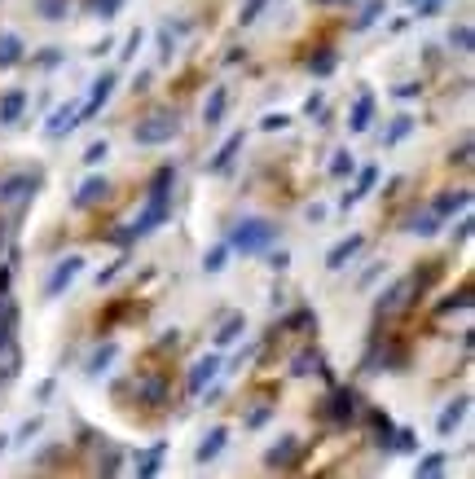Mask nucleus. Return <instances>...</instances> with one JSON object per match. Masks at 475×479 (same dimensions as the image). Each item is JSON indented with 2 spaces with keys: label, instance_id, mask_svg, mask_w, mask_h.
<instances>
[{
  "label": "nucleus",
  "instance_id": "obj_48",
  "mask_svg": "<svg viewBox=\"0 0 475 479\" xmlns=\"http://www.w3.org/2000/svg\"><path fill=\"white\" fill-rule=\"evenodd\" d=\"M119 269H123V259H114L110 269H102V273H97V286H110L114 277H119Z\"/></svg>",
  "mask_w": 475,
  "mask_h": 479
},
{
  "label": "nucleus",
  "instance_id": "obj_29",
  "mask_svg": "<svg viewBox=\"0 0 475 479\" xmlns=\"http://www.w3.org/2000/svg\"><path fill=\"white\" fill-rule=\"evenodd\" d=\"M114 356H119V348H114V343H106V348H97V352L88 356V365H84V374H88V378H97V374H102V370L110 365Z\"/></svg>",
  "mask_w": 475,
  "mask_h": 479
},
{
  "label": "nucleus",
  "instance_id": "obj_57",
  "mask_svg": "<svg viewBox=\"0 0 475 479\" xmlns=\"http://www.w3.org/2000/svg\"><path fill=\"white\" fill-rule=\"evenodd\" d=\"M321 5H348V0H321Z\"/></svg>",
  "mask_w": 475,
  "mask_h": 479
},
{
  "label": "nucleus",
  "instance_id": "obj_30",
  "mask_svg": "<svg viewBox=\"0 0 475 479\" xmlns=\"http://www.w3.org/2000/svg\"><path fill=\"white\" fill-rule=\"evenodd\" d=\"M383 9H387V5H383V0H366V9H361V13H356V22H352V31H370L374 22H379V18H383Z\"/></svg>",
  "mask_w": 475,
  "mask_h": 479
},
{
  "label": "nucleus",
  "instance_id": "obj_15",
  "mask_svg": "<svg viewBox=\"0 0 475 479\" xmlns=\"http://www.w3.org/2000/svg\"><path fill=\"white\" fill-rule=\"evenodd\" d=\"M79 123V106L75 102H67V106H58L53 114H48V123H44V132L48 137H67V132Z\"/></svg>",
  "mask_w": 475,
  "mask_h": 479
},
{
  "label": "nucleus",
  "instance_id": "obj_34",
  "mask_svg": "<svg viewBox=\"0 0 475 479\" xmlns=\"http://www.w3.org/2000/svg\"><path fill=\"white\" fill-rule=\"evenodd\" d=\"M370 422H374V436H379V444H383V449L392 453V436H396V426H392V418L383 414V409H374V418H370Z\"/></svg>",
  "mask_w": 475,
  "mask_h": 479
},
{
  "label": "nucleus",
  "instance_id": "obj_52",
  "mask_svg": "<svg viewBox=\"0 0 475 479\" xmlns=\"http://www.w3.org/2000/svg\"><path fill=\"white\" fill-rule=\"evenodd\" d=\"M176 343H181V335H176V330H168V335L159 339V352H176Z\"/></svg>",
  "mask_w": 475,
  "mask_h": 479
},
{
  "label": "nucleus",
  "instance_id": "obj_38",
  "mask_svg": "<svg viewBox=\"0 0 475 479\" xmlns=\"http://www.w3.org/2000/svg\"><path fill=\"white\" fill-rule=\"evenodd\" d=\"M304 325H317V317H313V308H300V312H290V317L282 321V330H304Z\"/></svg>",
  "mask_w": 475,
  "mask_h": 479
},
{
  "label": "nucleus",
  "instance_id": "obj_8",
  "mask_svg": "<svg viewBox=\"0 0 475 479\" xmlns=\"http://www.w3.org/2000/svg\"><path fill=\"white\" fill-rule=\"evenodd\" d=\"M79 269H84V255H67V259H62L58 269H53V277H48V286H44L48 299H58V295L75 282V273H79Z\"/></svg>",
  "mask_w": 475,
  "mask_h": 479
},
{
  "label": "nucleus",
  "instance_id": "obj_47",
  "mask_svg": "<svg viewBox=\"0 0 475 479\" xmlns=\"http://www.w3.org/2000/svg\"><path fill=\"white\" fill-rule=\"evenodd\" d=\"M260 128H265V132H277V128H290V114H265V119H260Z\"/></svg>",
  "mask_w": 475,
  "mask_h": 479
},
{
  "label": "nucleus",
  "instance_id": "obj_25",
  "mask_svg": "<svg viewBox=\"0 0 475 479\" xmlns=\"http://www.w3.org/2000/svg\"><path fill=\"white\" fill-rule=\"evenodd\" d=\"M225 110H229V93L216 88V93L207 97V106H203V123H207V128H216V123L225 119Z\"/></svg>",
  "mask_w": 475,
  "mask_h": 479
},
{
  "label": "nucleus",
  "instance_id": "obj_2",
  "mask_svg": "<svg viewBox=\"0 0 475 479\" xmlns=\"http://www.w3.org/2000/svg\"><path fill=\"white\" fill-rule=\"evenodd\" d=\"M277 238V229L273 220L265 216H242L234 229H229V251H238V255H260V251H269Z\"/></svg>",
  "mask_w": 475,
  "mask_h": 479
},
{
  "label": "nucleus",
  "instance_id": "obj_55",
  "mask_svg": "<svg viewBox=\"0 0 475 479\" xmlns=\"http://www.w3.org/2000/svg\"><path fill=\"white\" fill-rule=\"evenodd\" d=\"M457 163H471V137H467L462 145H457Z\"/></svg>",
  "mask_w": 475,
  "mask_h": 479
},
{
  "label": "nucleus",
  "instance_id": "obj_43",
  "mask_svg": "<svg viewBox=\"0 0 475 479\" xmlns=\"http://www.w3.org/2000/svg\"><path fill=\"white\" fill-rule=\"evenodd\" d=\"M58 62H62V48H40V53H36V66H40V71H53Z\"/></svg>",
  "mask_w": 475,
  "mask_h": 479
},
{
  "label": "nucleus",
  "instance_id": "obj_35",
  "mask_svg": "<svg viewBox=\"0 0 475 479\" xmlns=\"http://www.w3.org/2000/svg\"><path fill=\"white\" fill-rule=\"evenodd\" d=\"M225 259H229V242H216L211 251L203 255V273H220L225 269Z\"/></svg>",
  "mask_w": 475,
  "mask_h": 479
},
{
  "label": "nucleus",
  "instance_id": "obj_12",
  "mask_svg": "<svg viewBox=\"0 0 475 479\" xmlns=\"http://www.w3.org/2000/svg\"><path fill=\"white\" fill-rule=\"evenodd\" d=\"M238 150H242V132H234V137H229V141L220 145V150H216V154L207 158V172H211V176H225L229 168H234V158H238Z\"/></svg>",
  "mask_w": 475,
  "mask_h": 479
},
{
  "label": "nucleus",
  "instance_id": "obj_10",
  "mask_svg": "<svg viewBox=\"0 0 475 479\" xmlns=\"http://www.w3.org/2000/svg\"><path fill=\"white\" fill-rule=\"evenodd\" d=\"M216 374H220V352H211V356H203V360H194V370H189V378H185V387H189L194 396H203V387H207Z\"/></svg>",
  "mask_w": 475,
  "mask_h": 479
},
{
  "label": "nucleus",
  "instance_id": "obj_33",
  "mask_svg": "<svg viewBox=\"0 0 475 479\" xmlns=\"http://www.w3.org/2000/svg\"><path fill=\"white\" fill-rule=\"evenodd\" d=\"M36 13L48 22H58V18H67L71 13V0H36Z\"/></svg>",
  "mask_w": 475,
  "mask_h": 479
},
{
  "label": "nucleus",
  "instance_id": "obj_51",
  "mask_svg": "<svg viewBox=\"0 0 475 479\" xmlns=\"http://www.w3.org/2000/svg\"><path fill=\"white\" fill-rule=\"evenodd\" d=\"M396 97H401V102H414V97H422V84H401Z\"/></svg>",
  "mask_w": 475,
  "mask_h": 479
},
{
  "label": "nucleus",
  "instance_id": "obj_17",
  "mask_svg": "<svg viewBox=\"0 0 475 479\" xmlns=\"http://www.w3.org/2000/svg\"><path fill=\"white\" fill-rule=\"evenodd\" d=\"M225 444H229V426H211V431L203 436V444H199V461H211V457H220L225 453Z\"/></svg>",
  "mask_w": 475,
  "mask_h": 479
},
{
  "label": "nucleus",
  "instance_id": "obj_59",
  "mask_svg": "<svg viewBox=\"0 0 475 479\" xmlns=\"http://www.w3.org/2000/svg\"><path fill=\"white\" fill-rule=\"evenodd\" d=\"M0 449H5V440H0Z\"/></svg>",
  "mask_w": 475,
  "mask_h": 479
},
{
  "label": "nucleus",
  "instance_id": "obj_37",
  "mask_svg": "<svg viewBox=\"0 0 475 479\" xmlns=\"http://www.w3.org/2000/svg\"><path fill=\"white\" fill-rule=\"evenodd\" d=\"M445 453H427V457H422L418 461V479H431V475H440V471H445Z\"/></svg>",
  "mask_w": 475,
  "mask_h": 479
},
{
  "label": "nucleus",
  "instance_id": "obj_58",
  "mask_svg": "<svg viewBox=\"0 0 475 479\" xmlns=\"http://www.w3.org/2000/svg\"><path fill=\"white\" fill-rule=\"evenodd\" d=\"M0 234H5V224H0ZM0 242H5V238H0Z\"/></svg>",
  "mask_w": 475,
  "mask_h": 479
},
{
  "label": "nucleus",
  "instance_id": "obj_13",
  "mask_svg": "<svg viewBox=\"0 0 475 479\" xmlns=\"http://www.w3.org/2000/svg\"><path fill=\"white\" fill-rule=\"evenodd\" d=\"M168 396V378L163 374H141L137 378V405H163Z\"/></svg>",
  "mask_w": 475,
  "mask_h": 479
},
{
  "label": "nucleus",
  "instance_id": "obj_21",
  "mask_svg": "<svg viewBox=\"0 0 475 479\" xmlns=\"http://www.w3.org/2000/svg\"><path fill=\"white\" fill-rule=\"evenodd\" d=\"M467 207H471V189H457V194H440L431 211L445 220V216H453V211H467Z\"/></svg>",
  "mask_w": 475,
  "mask_h": 479
},
{
  "label": "nucleus",
  "instance_id": "obj_7",
  "mask_svg": "<svg viewBox=\"0 0 475 479\" xmlns=\"http://www.w3.org/2000/svg\"><path fill=\"white\" fill-rule=\"evenodd\" d=\"M300 457H304L300 436H282V440H277L273 449L265 453V466H273V471H290V466H300Z\"/></svg>",
  "mask_w": 475,
  "mask_h": 479
},
{
  "label": "nucleus",
  "instance_id": "obj_5",
  "mask_svg": "<svg viewBox=\"0 0 475 479\" xmlns=\"http://www.w3.org/2000/svg\"><path fill=\"white\" fill-rule=\"evenodd\" d=\"M418 295H422V290H418L414 277H401V282H392V286L379 295V304H374V308H379V317H401V312L414 304Z\"/></svg>",
  "mask_w": 475,
  "mask_h": 479
},
{
  "label": "nucleus",
  "instance_id": "obj_32",
  "mask_svg": "<svg viewBox=\"0 0 475 479\" xmlns=\"http://www.w3.org/2000/svg\"><path fill=\"white\" fill-rule=\"evenodd\" d=\"M409 132H414V119H409V114H396V119H392V128H387V137H383V145L392 150V145H401Z\"/></svg>",
  "mask_w": 475,
  "mask_h": 479
},
{
  "label": "nucleus",
  "instance_id": "obj_28",
  "mask_svg": "<svg viewBox=\"0 0 475 479\" xmlns=\"http://www.w3.org/2000/svg\"><path fill=\"white\" fill-rule=\"evenodd\" d=\"M163 453H168V444H163V440H159V444H150V449H145V457L137 461V475H141V479H150V475L159 471V461H163Z\"/></svg>",
  "mask_w": 475,
  "mask_h": 479
},
{
  "label": "nucleus",
  "instance_id": "obj_44",
  "mask_svg": "<svg viewBox=\"0 0 475 479\" xmlns=\"http://www.w3.org/2000/svg\"><path fill=\"white\" fill-rule=\"evenodd\" d=\"M304 114H308V119H321V114H326V97H321V93H313V97L304 102Z\"/></svg>",
  "mask_w": 475,
  "mask_h": 479
},
{
  "label": "nucleus",
  "instance_id": "obj_54",
  "mask_svg": "<svg viewBox=\"0 0 475 479\" xmlns=\"http://www.w3.org/2000/svg\"><path fill=\"white\" fill-rule=\"evenodd\" d=\"M471 238V220L462 216V220H457V229H453V242H467Z\"/></svg>",
  "mask_w": 475,
  "mask_h": 479
},
{
  "label": "nucleus",
  "instance_id": "obj_24",
  "mask_svg": "<svg viewBox=\"0 0 475 479\" xmlns=\"http://www.w3.org/2000/svg\"><path fill=\"white\" fill-rule=\"evenodd\" d=\"M313 370H321V352L313 348V343H304V352L290 360V378H304V374H313Z\"/></svg>",
  "mask_w": 475,
  "mask_h": 479
},
{
  "label": "nucleus",
  "instance_id": "obj_46",
  "mask_svg": "<svg viewBox=\"0 0 475 479\" xmlns=\"http://www.w3.org/2000/svg\"><path fill=\"white\" fill-rule=\"evenodd\" d=\"M119 466H123V453H119V449H106V453H102V471H106V475H114Z\"/></svg>",
  "mask_w": 475,
  "mask_h": 479
},
{
  "label": "nucleus",
  "instance_id": "obj_42",
  "mask_svg": "<svg viewBox=\"0 0 475 479\" xmlns=\"http://www.w3.org/2000/svg\"><path fill=\"white\" fill-rule=\"evenodd\" d=\"M88 9H93V13H102V18H114V13L123 9V0H88Z\"/></svg>",
  "mask_w": 475,
  "mask_h": 479
},
{
  "label": "nucleus",
  "instance_id": "obj_41",
  "mask_svg": "<svg viewBox=\"0 0 475 479\" xmlns=\"http://www.w3.org/2000/svg\"><path fill=\"white\" fill-rule=\"evenodd\" d=\"M265 5H269V0H247V5H242V13H238V22H242V27H251V22L260 18V9H265Z\"/></svg>",
  "mask_w": 475,
  "mask_h": 479
},
{
  "label": "nucleus",
  "instance_id": "obj_18",
  "mask_svg": "<svg viewBox=\"0 0 475 479\" xmlns=\"http://www.w3.org/2000/svg\"><path fill=\"white\" fill-rule=\"evenodd\" d=\"M361 246H366V238H361V234H352L348 242H339V246H335V251H330V255H326V269H330V273H339V269H343V264H348V259H352L356 251H361Z\"/></svg>",
  "mask_w": 475,
  "mask_h": 479
},
{
  "label": "nucleus",
  "instance_id": "obj_27",
  "mask_svg": "<svg viewBox=\"0 0 475 479\" xmlns=\"http://www.w3.org/2000/svg\"><path fill=\"white\" fill-rule=\"evenodd\" d=\"M242 330H247V317H242V312H234V317H229V321L216 330V339H211V343H216V348H229V343H234Z\"/></svg>",
  "mask_w": 475,
  "mask_h": 479
},
{
  "label": "nucleus",
  "instance_id": "obj_20",
  "mask_svg": "<svg viewBox=\"0 0 475 479\" xmlns=\"http://www.w3.org/2000/svg\"><path fill=\"white\" fill-rule=\"evenodd\" d=\"M370 119H374V97L361 93V97H356V106H352V114H348V132H366Z\"/></svg>",
  "mask_w": 475,
  "mask_h": 479
},
{
  "label": "nucleus",
  "instance_id": "obj_16",
  "mask_svg": "<svg viewBox=\"0 0 475 479\" xmlns=\"http://www.w3.org/2000/svg\"><path fill=\"white\" fill-rule=\"evenodd\" d=\"M106 194H110V185H106V180H102V176H88L84 185L75 189V207H79V211H88V207H97V203H102Z\"/></svg>",
  "mask_w": 475,
  "mask_h": 479
},
{
  "label": "nucleus",
  "instance_id": "obj_11",
  "mask_svg": "<svg viewBox=\"0 0 475 479\" xmlns=\"http://www.w3.org/2000/svg\"><path fill=\"white\" fill-rule=\"evenodd\" d=\"M374 185H379V168H374V163H361V168H356V189H348V194H343V211H348V207H356V198H366Z\"/></svg>",
  "mask_w": 475,
  "mask_h": 479
},
{
  "label": "nucleus",
  "instance_id": "obj_50",
  "mask_svg": "<svg viewBox=\"0 0 475 479\" xmlns=\"http://www.w3.org/2000/svg\"><path fill=\"white\" fill-rule=\"evenodd\" d=\"M137 44H141V31H133V36L123 40V53H119V62H128V58H133V53H137Z\"/></svg>",
  "mask_w": 475,
  "mask_h": 479
},
{
  "label": "nucleus",
  "instance_id": "obj_6",
  "mask_svg": "<svg viewBox=\"0 0 475 479\" xmlns=\"http://www.w3.org/2000/svg\"><path fill=\"white\" fill-rule=\"evenodd\" d=\"M40 185H44V172H18V176H5V180H0V203L22 207Z\"/></svg>",
  "mask_w": 475,
  "mask_h": 479
},
{
  "label": "nucleus",
  "instance_id": "obj_56",
  "mask_svg": "<svg viewBox=\"0 0 475 479\" xmlns=\"http://www.w3.org/2000/svg\"><path fill=\"white\" fill-rule=\"evenodd\" d=\"M9 290V269H0V295Z\"/></svg>",
  "mask_w": 475,
  "mask_h": 479
},
{
  "label": "nucleus",
  "instance_id": "obj_36",
  "mask_svg": "<svg viewBox=\"0 0 475 479\" xmlns=\"http://www.w3.org/2000/svg\"><path fill=\"white\" fill-rule=\"evenodd\" d=\"M449 48H457V53H471V48H475L471 27H449Z\"/></svg>",
  "mask_w": 475,
  "mask_h": 479
},
{
  "label": "nucleus",
  "instance_id": "obj_45",
  "mask_svg": "<svg viewBox=\"0 0 475 479\" xmlns=\"http://www.w3.org/2000/svg\"><path fill=\"white\" fill-rule=\"evenodd\" d=\"M106 154H110V145H106V141H93L88 150H84V163H88V168H93V163H102Z\"/></svg>",
  "mask_w": 475,
  "mask_h": 479
},
{
  "label": "nucleus",
  "instance_id": "obj_19",
  "mask_svg": "<svg viewBox=\"0 0 475 479\" xmlns=\"http://www.w3.org/2000/svg\"><path fill=\"white\" fill-rule=\"evenodd\" d=\"M22 110H27V93L22 88H13V93L0 97V123H18Z\"/></svg>",
  "mask_w": 475,
  "mask_h": 479
},
{
  "label": "nucleus",
  "instance_id": "obj_23",
  "mask_svg": "<svg viewBox=\"0 0 475 479\" xmlns=\"http://www.w3.org/2000/svg\"><path fill=\"white\" fill-rule=\"evenodd\" d=\"M440 229V216L436 211H414V216L405 220V234H418V238H431Z\"/></svg>",
  "mask_w": 475,
  "mask_h": 479
},
{
  "label": "nucleus",
  "instance_id": "obj_53",
  "mask_svg": "<svg viewBox=\"0 0 475 479\" xmlns=\"http://www.w3.org/2000/svg\"><path fill=\"white\" fill-rule=\"evenodd\" d=\"M379 273H383V264H370V269L361 273V286H374V282H379Z\"/></svg>",
  "mask_w": 475,
  "mask_h": 479
},
{
  "label": "nucleus",
  "instance_id": "obj_1",
  "mask_svg": "<svg viewBox=\"0 0 475 479\" xmlns=\"http://www.w3.org/2000/svg\"><path fill=\"white\" fill-rule=\"evenodd\" d=\"M172 216V189H150V203H145V211L128 224V229H114L110 242L114 246H128V242H141V238H150L154 229Z\"/></svg>",
  "mask_w": 475,
  "mask_h": 479
},
{
  "label": "nucleus",
  "instance_id": "obj_22",
  "mask_svg": "<svg viewBox=\"0 0 475 479\" xmlns=\"http://www.w3.org/2000/svg\"><path fill=\"white\" fill-rule=\"evenodd\" d=\"M22 53H27L22 40L13 36V31H0V71H5V66H18V62H22Z\"/></svg>",
  "mask_w": 475,
  "mask_h": 479
},
{
  "label": "nucleus",
  "instance_id": "obj_3",
  "mask_svg": "<svg viewBox=\"0 0 475 479\" xmlns=\"http://www.w3.org/2000/svg\"><path fill=\"white\" fill-rule=\"evenodd\" d=\"M176 132H181V119L172 110H154L133 123V141L137 145H168V141H176Z\"/></svg>",
  "mask_w": 475,
  "mask_h": 479
},
{
  "label": "nucleus",
  "instance_id": "obj_40",
  "mask_svg": "<svg viewBox=\"0 0 475 479\" xmlns=\"http://www.w3.org/2000/svg\"><path fill=\"white\" fill-rule=\"evenodd\" d=\"M414 444H418L414 431H396L392 436V453H414Z\"/></svg>",
  "mask_w": 475,
  "mask_h": 479
},
{
  "label": "nucleus",
  "instance_id": "obj_39",
  "mask_svg": "<svg viewBox=\"0 0 475 479\" xmlns=\"http://www.w3.org/2000/svg\"><path fill=\"white\" fill-rule=\"evenodd\" d=\"M467 304H471V286H462V290H457V295H449V299L440 304V312H445V317H449V312H462Z\"/></svg>",
  "mask_w": 475,
  "mask_h": 479
},
{
  "label": "nucleus",
  "instance_id": "obj_26",
  "mask_svg": "<svg viewBox=\"0 0 475 479\" xmlns=\"http://www.w3.org/2000/svg\"><path fill=\"white\" fill-rule=\"evenodd\" d=\"M335 66H339V58H335V48H317V53L308 58V75H317V79H326V75H335Z\"/></svg>",
  "mask_w": 475,
  "mask_h": 479
},
{
  "label": "nucleus",
  "instance_id": "obj_14",
  "mask_svg": "<svg viewBox=\"0 0 475 479\" xmlns=\"http://www.w3.org/2000/svg\"><path fill=\"white\" fill-rule=\"evenodd\" d=\"M467 409H471V396H457V400H449V405H445V414H440V422H436V431H440V436H453L457 426H462Z\"/></svg>",
  "mask_w": 475,
  "mask_h": 479
},
{
  "label": "nucleus",
  "instance_id": "obj_4",
  "mask_svg": "<svg viewBox=\"0 0 475 479\" xmlns=\"http://www.w3.org/2000/svg\"><path fill=\"white\" fill-rule=\"evenodd\" d=\"M356 405H361V400H356L352 387H330V396L317 405V418L330 422V426H348L356 418Z\"/></svg>",
  "mask_w": 475,
  "mask_h": 479
},
{
  "label": "nucleus",
  "instance_id": "obj_31",
  "mask_svg": "<svg viewBox=\"0 0 475 479\" xmlns=\"http://www.w3.org/2000/svg\"><path fill=\"white\" fill-rule=\"evenodd\" d=\"M326 172H330L335 180L352 176V172H356V158H352V150H335V154H330V168H326Z\"/></svg>",
  "mask_w": 475,
  "mask_h": 479
},
{
  "label": "nucleus",
  "instance_id": "obj_49",
  "mask_svg": "<svg viewBox=\"0 0 475 479\" xmlns=\"http://www.w3.org/2000/svg\"><path fill=\"white\" fill-rule=\"evenodd\" d=\"M269 414H273L269 405H260V409H251V418H247V426H251V431H255V426H265V422H269Z\"/></svg>",
  "mask_w": 475,
  "mask_h": 479
},
{
  "label": "nucleus",
  "instance_id": "obj_9",
  "mask_svg": "<svg viewBox=\"0 0 475 479\" xmlns=\"http://www.w3.org/2000/svg\"><path fill=\"white\" fill-rule=\"evenodd\" d=\"M114 84H119V75H114V71H102V75H97V79H93V93H88V106H79V119H88L93 110H102V106L110 102Z\"/></svg>",
  "mask_w": 475,
  "mask_h": 479
}]
</instances>
